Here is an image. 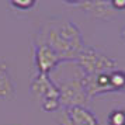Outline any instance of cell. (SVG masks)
<instances>
[{"label": "cell", "instance_id": "1", "mask_svg": "<svg viewBox=\"0 0 125 125\" xmlns=\"http://www.w3.org/2000/svg\"><path fill=\"white\" fill-rule=\"evenodd\" d=\"M38 41L45 42L58 53L62 62H76L79 55L86 48L79 28L72 21L51 24Z\"/></svg>", "mask_w": 125, "mask_h": 125}, {"label": "cell", "instance_id": "5", "mask_svg": "<svg viewBox=\"0 0 125 125\" xmlns=\"http://www.w3.org/2000/svg\"><path fill=\"white\" fill-rule=\"evenodd\" d=\"M35 63H37L40 73L48 74L53 68H56L59 63H62V61L49 45L38 41V45L35 49Z\"/></svg>", "mask_w": 125, "mask_h": 125}, {"label": "cell", "instance_id": "12", "mask_svg": "<svg viewBox=\"0 0 125 125\" xmlns=\"http://www.w3.org/2000/svg\"><path fill=\"white\" fill-rule=\"evenodd\" d=\"M121 37H122V40L125 41V28L122 30V31H121Z\"/></svg>", "mask_w": 125, "mask_h": 125}, {"label": "cell", "instance_id": "7", "mask_svg": "<svg viewBox=\"0 0 125 125\" xmlns=\"http://www.w3.org/2000/svg\"><path fill=\"white\" fill-rule=\"evenodd\" d=\"M66 4L69 6H74L83 9L84 11L93 14L94 17L98 18H110L111 16L115 14V10L111 6V1H66Z\"/></svg>", "mask_w": 125, "mask_h": 125}, {"label": "cell", "instance_id": "2", "mask_svg": "<svg viewBox=\"0 0 125 125\" xmlns=\"http://www.w3.org/2000/svg\"><path fill=\"white\" fill-rule=\"evenodd\" d=\"M31 94L41 104L44 111H55L61 105L59 103V89L49 79V74L38 73L31 83Z\"/></svg>", "mask_w": 125, "mask_h": 125}, {"label": "cell", "instance_id": "4", "mask_svg": "<svg viewBox=\"0 0 125 125\" xmlns=\"http://www.w3.org/2000/svg\"><path fill=\"white\" fill-rule=\"evenodd\" d=\"M59 103L65 108L70 107H86L89 101V97L82 84V77H73L66 82L59 83Z\"/></svg>", "mask_w": 125, "mask_h": 125}, {"label": "cell", "instance_id": "6", "mask_svg": "<svg viewBox=\"0 0 125 125\" xmlns=\"http://www.w3.org/2000/svg\"><path fill=\"white\" fill-rule=\"evenodd\" d=\"M62 125H98L96 115L86 107H70L61 117Z\"/></svg>", "mask_w": 125, "mask_h": 125}, {"label": "cell", "instance_id": "9", "mask_svg": "<svg viewBox=\"0 0 125 125\" xmlns=\"http://www.w3.org/2000/svg\"><path fill=\"white\" fill-rule=\"evenodd\" d=\"M110 83L113 91H125V72L118 69L110 72Z\"/></svg>", "mask_w": 125, "mask_h": 125}, {"label": "cell", "instance_id": "3", "mask_svg": "<svg viewBox=\"0 0 125 125\" xmlns=\"http://www.w3.org/2000/svg\"><path fill=\"white\" fill-rule=\"evenodd\" d=\"M74 63H77L82 68L83 73L86 74L110 73V72L115 70V66H117L115 59L98 52L91 46H86Z\"/></svg>", "mask_w": 125, "mask_h": 125}, {"label": "cell", "instance_id": "11", "mask_svg": "<svg viewBox=\"0 0 125 125\" xmlns=\"http://www.w3.org/2000/svg\"><path fill=\"white\" fill-rule=\"evenodd\" d=\"M10 4L13 7L18 9V10H28V9H31L34 6L35 3L32 0H24V1L23 0H13V1H10Z\"/></svg>", "mask_w": 125, "mask_h": 125}, {"label": "cell", "instance_id": "10", "mask_svg": "<svg viewBox=\"0 0 125 125\" xmlns=\"http://www.w3.org/2000/svg\"><path fill=\"white\" fill-rule=\"evenodd\" d=\"M108 125H125V110L124 108H115L107 117Z\"/></svg>", "mask_w": 125, "mask_h": 125}, {"label": "cell", "instance_id": "8", "mask_svg": "<svg viewBox=\"0 0 125 125\" xmlns=\"http://www.w3.org/2000/svg\"><path fill=\"white\" fill-rule=\"evenodd\" d=\"M14 96V83L7 72L6 65H0V98L9 100Z\"/></svg>", "mask_w": 125, "mask_h": 125}]
</instances>
